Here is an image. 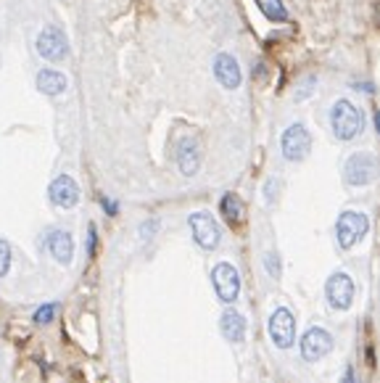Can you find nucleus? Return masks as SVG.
<instances>
[{"label":"nucleus","mask_w":380,"mask_h":383,"mask_svg":"<svg viewBox=\"0 0 380 383\" xmlns=\"http://www.w3.org/2000/svg\"><path fill=\"white\" fill-rule=\"evenodd\" d=\"M330 127H333V135L338 140H354L356 135L365 127V119H362V111L356 108L352 101H336L333 108H330Z\"/></svg>","instance_id":"obj_1"},{"label":"nucleus","mask_w":380,"mask_h":383,"mask_svg":"<svg viewBox=\"0 0 380 383\" xmlns=\"http://www.w3.org/2000/svg\"><path fill=\"white\" fill-rule=\"evenodd\" d=\"M367 230H370L367 214H362V211H343L341 217H338V222H336L338 246H341L343 251L354 249L356 243L367 236Z\"/></svg>","instance_id":"obj_2"},{"label":"nucleus","mask_w":380,"mask_h":383,"mask_svg":"<svg viewBox=\"0 0 380 383\" xmlns=\"http://www.w3.org/2000/svg\"><path fill=\"white\" fill-rule=\"evenodd\" d=\"M188 225H190V233H193V238H196V243L201 249L211 251L220 246L222 230H220V225H217V220L211 217L209 211H196V214H190Z\"/></svg>","instance_id":"obj_3"},{"label":"nucleus","mask_w":380,"mask_h":383,"mask_svg":"<svg viewBox=\"0 0 380 383\" xmlns=\"http://www.w3.org/2000/svg\"><path fill=\"white\" fill-rule=\"evenodd\" d=\"M280 148H283V156L288 161H304L312 151V135L304 124H290L288 130L283 132L280 138Z\"/></svg>","instance_id":"obj_4"},{"label":"nucleus","mask_w":380,"mask_h":383,"mask_svg":"<svg viewBox=\"0 0 380 383\" xmlns=\"http://www.w3.org/2000/svg\"><path fill=\"white\" fill-rule=\"evenodd\" d=\"M211 283H214L217 296L224 304H233L238 299V293H240V275H238V270L230 262H220L211 270Z\"/></svg>","instance_id":"obj_5"},{"label":"nucleus","mask_w":380,"mask_h":383,"mask_svg":"<svg viewBox=\"0 0 380 383\" xmlns=\"http://www.w3.org/2000/svg\"><path fill=\"white\" fill-rule=\"evenodd\" d=\"M378 174V164H375V156L372 154H354L346 161V170H343V177L346 183L354 185V188H365L375 180Z\"/></svg>","instance_id":"obj_6"},{"label":"nucleus","mask_w":380,"mask_h":383,"mask_svg":"<svg viewBox=\"0 0 380 383\" xmlns=\"http://www.w3.org/2000/svg\"><path fill=\"white\" fill-rule=\"evenodd\" d=\"M38 53L45 61L58 64V61H64L66 56H69V40H66V35L61 29L45 26L38 35Z\"/></svg>","instance_id":"obj_7"},{"label":"nucleus","mask_w":380,"mask_h":383,"mask_svg":"<svg viewBox=\"0 0 380 383\" xmlns=\"http://www.w3.org/2000/svg\"><path fill=\"white\" fill-rule=\"evenodd\" d=\"M267 325H270V339L275 341V346H280V349L293 346V341H296V320L290 315V309L277 307Z\"/></svg>","instance_id":"obj_8"},{"label":"nucleus","mask_w":380,"mask_h":383,"mask_svg":"<svg viewBox=\"0 0 380 383\" xmlns=\"http://www.w3.org/2000/svg\"><path fill=\"white\" fill-rule=\"evenodd\" d=\"M325 296L333 309H349L354 302V280L346 275V272H336L328 277V286H325Z\"/></svg>","instance_id":"obj_9"},{"label":"nucleus","mask_w":380,"mask_h":383,"mask_svg":"<svg viewBox=\"0 0 380 383\" xmlns=\"http://www.w3.org/2000/svg\"><path fill=\"white\" fill-rule=\"evenodd\" d=\"M333 349V339L325 328H312L306 330V336L301 339V357L306 362H317Z\"/></svg>","instance_id":"obj_10"},{"label":"nucleus","mask_w":380,"mask_h":383,"mask_svg":"<svg viewBox=\"0 0 380 383\" xmlns=\"http://www.w3.org/2000/svg\"><path fill=\"white\" fill-rule=\"evenodd\" d=\"M48 193H51V201L58 209H72V206H77L79 201V188L69 174L56 177L51 183V190H48Z\"/></svg>","instance_id":"obj_11"},{"label":"nucleus","mask_w":380,"mask_h":383,"mask_svg":"<svg viewBox=\"0 0 380 383\" xmlns=\"http://www.w3.org/2000/svg\"><path fill=\"white\" fill-rule=\"evenodd\" d=\"M177 167L185 177H193L201 170V145L196 138H183L177 145Z\"/></svg>","instance_id":"obj_12"},{"label":"nucleus","mask_w":380,"mask_h":383,"mask_svg":"<svg viewBox=\"0 0 380 383\" xmlns=\"http://www.w3.org/2000/svg\"><path fill=\"white\" fill-rule=\"evenodd\" d=\"M214 77L220 79V85L227 88V90H236L240 88V66L238 61L230 56V53H220L217 58H214Z\"/></svg>","instance_id":"obj_13"},{"label":"nucleus","mask_w":380,"mask_h":383,"mask_svg":"<svg viewBox=\"0 0 380 383\" xmlns=\"http://www.w3.org/2000/svg\"><path fill=\"white\" fill-rule=\"evenodd\" d=\"M48 251L53 254V259L61 264H69L72 256H74V241H72V233L66 230H53L48 236Z\"/></svg>","instance_id":"obj_14"},{"label":"nucleus","mask_w":380,"mask_h":383,"mask_svg":"<svg viewBox=\"0 0 380 383\" xmlns=\"http://www.w3.org/2000/svg\"><path fill=\"white\" fill-rule=\"evenodd\" d=\"M69 88V82L61 72L56 69H40L38 72V90L45 92V95H61V92Z\"/></svg>","instance_id":"obj_15"},{"label":"nucleus","mask_w":380,"mask_h":383,"mask_svg":"<svg viewBox=\"0 0 380 383\" xmlns=\"http://www.w3.org/2000/svg\"><path fill=\"white\" fill-rule=\"evenodd\" d=\"M222 333L227 341L240 343L246 339V320L238 309H227L222 315Z\"/></svg>","instance_id":"obj_16"},{"label":"nucleus","mask_w":380,"mask_h":383,"mask_svg":"<svg viewBox=\"0 0 380 383\" xmlns=\"http://www.w3.org/2000/svg\"><path fill=\"white\" fill-rule=\"evenodd\" d=\"M220 209H222V217L230 225H240L246 220V206H243V201H240L236 193H224Z\"/></svg>","instance_id":"obj_17"},{"label":"nucleus","mask_w":380,"mask_h":383,"mask_svg":"<svg viewBox=\"0 0 380 383\" xmlns=\"http://www.w3.org/2000/svg\"><path fill=\"white\" fill-rule=\"evenodd\" d=\"M256 6H259V11H262L270 22H286V19H288V11H286L283 0H256Z\"/></svg>","instance_id":"obj_18"},{"label":"nucleus","mask_w":380,"mask_h":383,"mask_svg":"<svg viewBox=\"0 0 380 383\" xmlns=\"http://www.w3.org/2000/svg\"><path fill=\"white\" fill-rule=\"evenodd\" d=\"M53 317H56V304H42L32 315V320H35V325H48V323H53Z\"/></svg>","instance_id":"obj_19"},{"label":"nucleus","mask_w":380,"mask_h":383,"mask_svg":"<svg viewBox=\"0 0 380 383\" xmlns=\"http://www.w3.org/2000/svg\"><path fill=\"white\" fill-rule=\"evenodd\" d=\"M264 267H267L270 277H280V259H277V254L267 251V254H264Z\"/></svg>","instance_id":"obj_20"},{"label":"nucleus","mask_w":380,"mask_h":383,"mask_svg":"<svg viewBox=\"0 0 380 383\" xmlns=\"http://www.w3.org/2000/svg\"><path fill=\"white\" fill-rule=\"evenodd\" d=\"M8 267H11V249L6 241H0V277L8 272Z\"/></svg>","instance_id":"obj_21"},{"label":"nucleus","mask_w":380,"mask_h":383,"mask_svg":"<svg viewBox=\"0 0 380 383\" xmlns=\"http://www.w3.org/2000/svg\"><path fill=\"white\" fill-rule=\"evenodd\" d=\"M156 220H151V222H145L143 225V227H140V236H143V238H151V236H154V233H156Z\"/></svg>","instance_id":"obj_22"},{"label":"nucleus","mask_w":380,"mask_h":383,"mask_svg":"<svg viewBox=\"0 0 380 383\" xmlns=\"http://www.w3.org/2000/svg\"><path fill=\"white\" fill-rule=\"evenodd\" d=\"M104 209L108 211V214H117V204H114V201H106L104 198Z\"/></svg>","instance_id":"obj_23"},{"label":"nucleus","mask_w":380,"mask_h":383,"mask_svg":"<svg viewBox=\"0 0 380 383\" xmlns=\"http://www.w3.org/2000/svg\"><path fill=\"white\" fill-rule=\"evenodd\" d=\"M343 383H354V368L346 370V375H343Z\"/></svg>","instance_id":"obj_24"}]
</instances>
